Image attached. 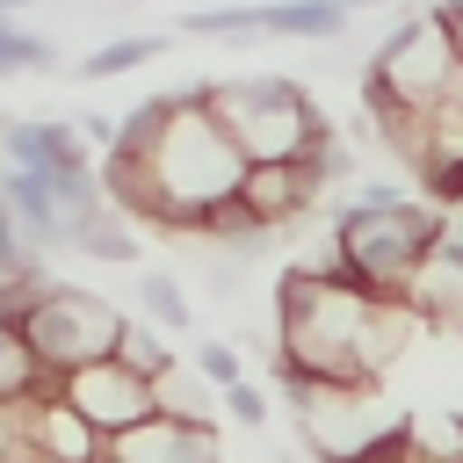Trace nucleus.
Wrapping results in <instances>:
<instances>
[{
    "instance_id": "f257e3e1",
    "label": "nucleus",
    "mask_w": 463,
    "mask_h": 463,
    "mask_svg": "<svg viewBox=\"0 0 463 463\" xmlns=\"http://www.w3.org/2000/svg\"><path fill=\"white\" fill-rule=\"evenodd\" d=\"M333 239H340V260L318 268V275H333L362 297H405L412 275L427 268V253L449 239V210L427 203V195H405L391 181H369L333 217Z\"/></svg>"
},
{
    "instance_id": "f03ea898",
    "label": "nucleus",
    "mask_w": 463,
    "mask_h": 463,
    "mask_svg": "<svg viewBox=\"0 0 463 463\" xmlns=\"http://www.w3.org/2000/svg\"><path fill=\"white\" fill-rule=\"evenodd\" d=\"M145 166H152V188H159V203H166V239L174 232H188L210 203H224V195H239V181H246V152H239V137L203 109V80L195 87H181V109L166 116V130H159V145L145 152Z\"/></svg>"
},
{
    "instance_id": "7ed1b4c3",
    "label": "nucleus",
    "mask_w": 463,
    "mask_h": 463,
    "mask_svg": "<svg viewBox=\"0 0 463 463\" xmlns=\"http://www.w3.org/2000/svg\"><path fill=\"white\" fill-rule=\"evenodd\" d=\"M203 109L239 137L246 159H311L333 130L318 101L282 80V72H239V80H203Z\"/></svg>"
},
{
    "instance_id": "20e7f679",
    "label": "nucleus",
    "mask_w": 463,
    "mask_h": 463,
    "mask_svg": "<svg viewBox=\"0 0 463 463\" xmlns=\"http://www.w3.org/2000/svg\"><path fill=\"white\" fill-rule=\"evenodd\" d=\"M463 80V51H456V22L449 7H427V14H405L376 51H369V72H362V109H383V101H412V109H434L449 101V87Z\"/></svg>"
},
{
    "instance_id": "39448f33",
    "label": "nucleus",
    "mask_w": 463,
    "mask_h": 463,
    "mask_svg": "<svg viewBox=\"0 0 463 463\" xmlns=\"http://www.w3.org/2000/svg\"><path fill=\"white\" fill-rule=\"evenodd\" d=\"M123 311L109 304V297H94V289H80V282H51L36 304H29V318H22V340L36 347V362L43 369H80V362H101V354H116L123 347Z\"/></svg>"
},
{
    "instance_id": "423d86ee",
    "label": "nucleus",
    "mask_w": 463,
    "mask_h": 463,
    "mask_svg": "<svg viewBox=\"0 0 463 463\" xmlns=\"http://www.w3.org/2000/svg\"><path fill=\"white\" fill-rule=\"evenodd\" d=\"M65 398H72L101 434H123V427H137V420H152V412H159L152 376H145V369H130L123 354H101V362L65 369Z\"/></svg>"
},
{
    "instance_id": "0eeeda50",
    "label": "nucleus",
    "mask_w": 463,
    "mask_h": 463,
    "mask_svg": "<svg viewBox=\"0 0 463 463\" xmlns=\"http://www.w3.org/2000/svg\"><path fill=\"white\" fill-rule=\"evenodd\" d=\"M101 463H224L217 427L210 420H181V412H152L123 434L101 441Z\"/></svg>"
},
{
    "instance_id": "6e6552de",
    "label": "nucleus",
    "mask_w": 463,
    "mask_h": 463,
    "mask_svg": "<svg viewBox=\"0 0 463 463\" xmlns=\"http://www.w3.org/2000/svg\"><path fill=\"white\" fill-rule=\"evenodd\" d=\"M318 188H326V174H318L311 159H253L246 181H239V195H246L275 232H289V224L318 203Z\"/></svg>"
},
{
    "instance_id": "1a4fd4ad",
    "label": "nucleus",
    "mask_w": 463,
    "mask_h": 463,
    "mask_svg": "<svg viewBox=\"0 0 463 463\" xmlns=\"http://www.w3.org/2000/svg\"><path fill=\"white\" fill-rule=\"evenodd\" d=\"M0 159L36 166V174H65V166H87V137L65 116H14V123H0Z\"/></svg>"
},
{
    "instance_id": "9d476101",
    "label": "nucleus",
    "mask_w": 463,
    "mask_h": 463,
    "mask_svg": "<svg viewBox=\"0 0 463 463\" xmlns=\"http://www.w3.org/2000/svg\"><path fill=\"white\" fill-rule=\"evenodd\" d=\"M29 434H36V456L43 463H101V441H109L65 391L29 398Z\"/></svg>"
},
{
    "instance_id": "9b49d317",
    "label": "nucleus",
    "mask_w": 463,
    "mask_h": 463,
    "mask_svg": "<svg viewBox=\"0 0 463 463\" xmlns=\"http://www.w3.org/2000/svg\"><path fill=\"white\" fill-rule=\"evenodd\" d=\"M347 22H354L347 0H268L260 7V29L297 36V43H333V36H347Z\"/></svg>"
},
{
    "instance_id": "f8f14e48",
    "label": "nucleus",
    "mask_w": 463,
    "mask_h": 463,
    "mask_svg": "<svg viewBox=\"0 0 463 463\" xmlns=\"http://www.w3.org/2000/svg\"><path fill=\"white\" fill-rule=\"evenodd\" d=\"M152 398H159V412H181V420H210V412L224 405V391H217L188 354H174V362L152 376Z\"/></svg>"
},
{
    "instance_id": "ddd939ff",
    "label": "nucleus",
    "mask_w": 463,
    "mask_h": 463,
    "mask_svg": "<svg viewBox=\"0 0 463 463\" xmlns=\"http://www.w3.org/2000/svg\"><path fill=\"white\" fill-rule=\"evenodd\" d=\"M72 253H87V260H101V268H137V260H145V239L130 232L123 210H94V217L72 232Z\"/></svg>"
},
{
    "instance_id": "4468645a",
    "label": "nucleus",
    "mask_w": 463,
    "mask_h": 463,
    "mask_svg": "<svg viewBox=\"0 0 463 463\" xmlns=\"http://www.w3.org/2000/svg\"><path fill=\"white\" fill-rule=\"evenodd\" d=\"M51 391H65V376L36 362L22 326H0V398H51Z\"/></svg>"
},
{
    "instance_id": "2eb2a0df",
    "label": "nucleus",
    "mask_w": 463,
    "mask_h": 463,
    "mask_svg": "<svg viewBox=\"0 0 463 463\" xmlns=\"http://www.w3.org/2000/svg\"><path fill=\"white\" fill-rule=\"evenodd\" d=\"M152 58H166V36H109L101 51H87V58L72 65V80L101 87V80H123V72H137V65H152Z\"/></svg>"
},
{
    "instance_id": "dca6fc26",
    "label": "nucleus",
    "mask_w": 463,
    "mask_h": 463,
    "mask_svg": "<svg viewBox=\"0 0 463 463\" xmlns=\"http://www.w3.org/2000/svg\"><path fill=\"white\" fill-rule=\"evenodd\" d=\"M137 311L152 326H166V333H188L195 326V304H188V289H181L174 268H137Z\"/></svg>"
},
{
    "instance_id": "f3484780",
    "label": "nucleus",
    "mask_w": 463,
    "mask_h": 463,
    "mask_svg": "<svg viewBox=\"0 0 463 463\" xmlns=\"http://www.w3.org/2000/svg\"><path fill=\"white\" fill-rule=\"evenodd\" d=\"M181 36H210V43H253V36H268V29H260V0H253V7H195V14H181Z\"/></svg>"
},
{
    "instance_id": "a211bd4d",
    "label": "nucleus",
    "mask_w": 463,
    "mask_h": 463,
    "mask_svg": "<svg viewBox=\"0 0 463 463\" xmlns=\"http://www.w3.org/2000/svg\"><path fill=\"white\" fill-rule=\"evenodd\" d=\"M14 72H58V43L36 29H14V14H0V80Z\"/></svg>"
},
{
    "instance_id": "6ab92c4d",
    "label": "nucleus",
    "mask_w": 463,
    "mask_h": 463,
    "mask_svg": "<svg viewBox=\"0 0 463 463\" xmlns=\"http://www.w3.org/2000/svg\"><path fill=\"white\" fill-rule=\"evenodd\" d=\"M166 340H174V333H166V326H152V318L137 311V318L123 326V347H116V354H123L130 369H145V376H159V369L174 362V347H166Z\"/></svg>"
},
{
    "instance_id": "aec40b11",
    "label": "nucleus",
    "mask_w": 463,
    "mask_h": 463,
    "mask_svg": "<svg viewBox=\"0 0 463 463\" xmlns=\"http://www.w3.org/2000/svg\"><path fill=\"white\" fill-rule=\"evenodd\" d=\"M340 463H420V427H412V420H391L383 434H369V441L347 449Z\"/></svg>"
},
{
    "instance_id": "412c9836",
    "label": "nucleus",
    "mask_w": 463,
    "mask_h": 463,
    "mask_svg": "<svg viewBox=\"0 0 463 463\" xmlns=\"http://www.w3.org/2000/svg\"><path fill=\"white\" fill-rule=\"evenodd\" d=\"M0 463H43L29 434V398H0Z\"/></svg>"
},
{
    "instance_id": "4be33fe9",
    "label": "nucleus",
    "mask_w": 463,
    "mask_h": 463,
    "mask_svg": "<svg viewBox=\"0 0 463 463\" xmlns=\"http://www.w3.org/2000/svg\"><path fill=\"white\" fill-rule=\"evenodd\" d=\"M188 362H195V369H203L217 391L246 376V362H239V347H232V340H195V347H188Z\"/></svg>"
},
{
    "instance_id": "5701e85b",
    "label": "nucleus",
    "mask_w": 463,
    "mask_h": 463,
    "mask_svg": "<svg viewBox=\"0 0 463 463\" xmlns=\"http://www.w3.org/2000/svg\"><path fill=\"white\" fill-rule=\"evenodd\" d=\"M224 412H232L246 434H260V427H268V391H260L253 376H239V383H224Z\"/></svg>"
},
{
    "instance_id": "b1692460",
    "label": "nucleus",
    "mask_w": 463,
    "mask_h": 463,
    "mask_svg": "<svg viewBox=\"0 0 463 463\" xmlns=\"http://www.w3.org/2000/svg\"><path fill=\"white\" fill-rule=\"evenodd\" d=\"M72 123H80V137H87V145H101V152H109V145H116V130H123V116H101V109H80Z\"/></svg>"
},
{
    "instance_id": "393cba45",
    "label": "nucleus",
    "mask_w": 463,
    "mask_h": 463,
    "mask_svg": "<svg viewBox=\"0 0 463 463\" xmlns=\"http://www.w3.org/2000/svg\"><path fill=\"white\" fill-rule=\"evenodd\" d=\"M449 7V22H456V51H463V0H441Z\"/></svg>"
},
{
    "instance_id": "a878e982",
    "label": "nucleus",
    "mask_w": 463,
    "mask_h": 463,
    "mask_svg": "<svg viewBox=\"0 0 463 463\" xmlns=\"http://www.w3.org/2000/svg\"><path fill=\"white\" fill-rule=\"evenodd\" d=\"M347 7H354V14H362V7H391V0H347Z\"/></svg>"
}]
</instances>
